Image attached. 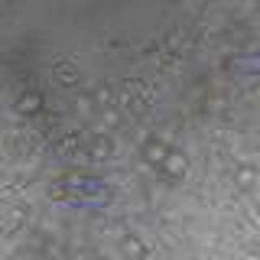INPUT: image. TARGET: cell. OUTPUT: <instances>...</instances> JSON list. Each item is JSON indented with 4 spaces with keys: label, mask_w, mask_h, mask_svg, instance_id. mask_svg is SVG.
<instances>
[{
    "label": "cell",
    "mask_w": 260,
    "mask_h": 260,
    "mask_svg": "<svg viewBox=\"0 0 260 260\" xmlns=\"http://www.w3.org/2000/svg\"><path fill=\"white\" fill-rule=\"evenodd\" d=\"M20 111H39V95H23L20 98Z\"/></svg>",
    "instance_id": "1"
}]
</instances>
